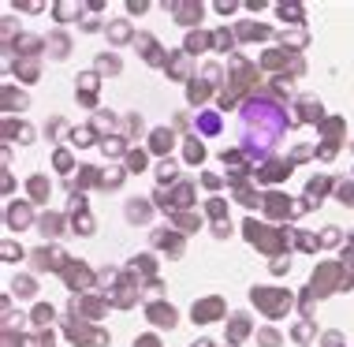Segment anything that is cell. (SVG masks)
I'll return each mask as SVG.
<instances>
[{
	"label": "cell",
	"instance_id": "obj_1",
	"mask_svg": "<svg viewBox=\"0 0 354 347\" xmlns=\"http://www.w3.org/2000/svg\"><path fill=\"white\" fill-rule=\"evenodd\" d=\"M287 127L283 112L276 109L272 101H250L239 116V142H243L246 153H269L276 142H280V134Z\"/></svg>",
	"mask_w": 354,
	"mask_h": 347
}]
</instances>
